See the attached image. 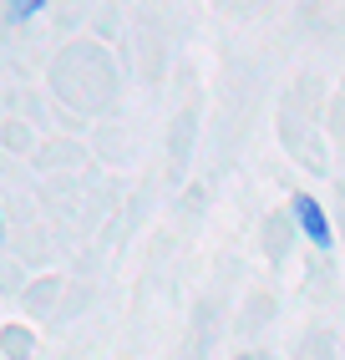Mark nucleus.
Returning a JSON list of instances; mask_svg holds the SVG:
<instances>
[{
    "mask_svg": "<svg viewBox=\"0 0 345 360\" xmlns=\"http://www.w3.org/2000/svg\"><path fill=\"white\" fill-rule=\"evenodd\" d=\"M294 219H300L305 238L315 249H330V224H325V208H320L310 193H294Z\"/></svg>",
    "mask_w": 345,
    "mask_h": 360,
    "instance_id": "f257e3e1",
    "label": "nucleus"
},
{
    "mask_svg": "<svg viewBox=\"0 0 345 360\" xmlns=\"http://www.w3.org/2000/svg\"><path fill=\"white\" fill-rule=\"evenodd\" d=\"M51 0H6V20L11 26H20V20H31L36 11H46Z\"/></svg>",
    "mask_w": 345,
    "mask_h": 360,
    "instance_id": "f03ea898",
    "label": "nucleus"
},
{
    "mask_svg": "<svg viewBox=\"0 0 345 360\" xmlns=\"http://www.w3.org/2000/svg\"><path fill=\"white\" fill-rule=\"evenodd\" d=\"M0 238H6V229H0Z\"/></svg>",
    "mask_w": 345,
    "mask_h": 360,
    "instance_id": "7ed1b4c3",
    "label": "nucleus"
}]
</instances>
